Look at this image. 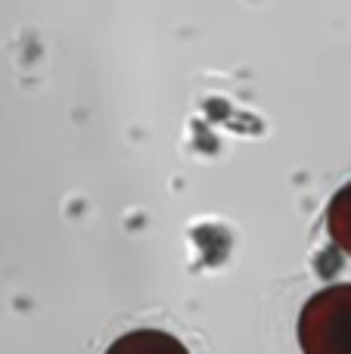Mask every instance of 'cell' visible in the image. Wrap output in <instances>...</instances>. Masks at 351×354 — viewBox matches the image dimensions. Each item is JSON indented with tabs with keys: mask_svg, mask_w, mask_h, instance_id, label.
<instances>
[{
	"mask_svg": "<svg viewBox=\"0 0 351 354\" xmlns=\"http://www.w3.org/2000/svg\"><path fill=\"white\" fill-rule=\"evenodd\" d=\"M327 227H330L333 243L339 245L345 255H351V183L333 196L330 214H327Z\"/></svg>",
	"mask_w": 351,
	"mask_h": 354,
	"instance_id": "obj_2",
	"label": "cell"
},
{
	"mask_svg": "<svg viewBox=\"0 0 351 354\" xmlns=\"http://www.w3.org/2000/svg\"><path fill=\"white\" fill-rule=\"evenodd\" d=\"M298 342L305 354H351V286H330L305 305Z\"/></svg>",
	"mask_w": 351,
	"mask_h": 354,
	"instance_id": "obj_1",
	"label": "cell"
}]
</instances>
